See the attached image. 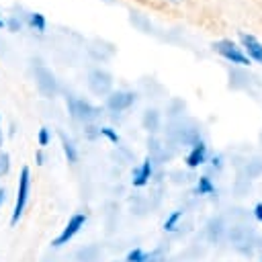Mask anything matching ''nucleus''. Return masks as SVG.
Here are the masks:
<instances>
[{
  "label": "nucleus",
  "mask_w": 262,
  "mask_h": 262,
  "mask_svg": "<svg viewBox=\"0 0 262 262\" xmlns=\"http://www.w3.org/2000/svg\"><path fill=\"white\" fill-rule=\"evenodd\" d=\"M141 123H143V129H147L149 133H156L160 129V113L158 111H145Z\"/></svg>",
  "instance_id": "4468645a"
},
{
  "label": "nucleus",
  "mask_w": 262,
  "mask_h": 262,
  "mask_svg": "<svg viewBox=\"0 0 262 262\" xmlns=\"http://www.w3.org/2000/svg\"><path fill=\"white\" fill-rule=\"evenodd\" d=\"M33 72H35V84H37V90L45 96V98H53L57 94V80L53 76V72L43 66L41 61H33Z\"/></svg>",
  "instance_id": "7ed1b4c3"
},
{
  "label": "nucleus",
  "mask_w": 262,
  "mask_h": 262,
  "mask_svg": "<svg viewBox=\"0 0 262 262\" xmlns=\"http://www.w3.org/2000/svg\"><path fill=\"white\" fill-rule=\"evenodd\" d=\"M35 164H37V166H43V164H45V156H43V151H41V149L35 154Z\"/></svg>",
  "instance_id": "b1692460"
},
{
  "label": "nucleus",
  "mask_w": 262,
  "mask_h": 262,
  "mask_svg": "<svg viewBox=\"0 0 262 262\" xmlns=\"http://www.w3.org/2000/svg\"><path fill=\"white\" fill-rule=\"evenodd\" d=\"M49 141H51V129H49V127H41L39 133H37V143H39L41 147H47Z\"/></svg>",
  "instance_id": "aec40b11"
},
{
  "label": "nucleus",
  "mask_w": 262,
  "mask_h": 262,
  "mask_svg": "<svg viewBox=\"0 0 262 262\" xmlns=\"http://www.w3.org/2000/svg\"><path fill=\"white\" fill-rule=\"evenodd\" d=\"M4 27L10 31V33H18L23 29V20L16 16V14H10L6 20H4Z\"/></svg>",
  "instance_id": "a211bd4d"
},
{
  "label": "nucleus",
  "mask_w": 262,
  "mask_h": 262,
  "mask_svg": "<svg viewBox=\"0 0 262 262\" xmlns=\"http://www.w3.org/2000/svg\"><path fill=\"white\" fill-rule=\"evenodd\" d=\"M4 201H6V188H4V186H0V207L4 205Z\"/></svg>",
  "instance_id": "393cba45"
},
{
  "label": "nucleus",
  "mask_w": 262,
  "mask_h": 262,
  "mask_svg": "<svg viewBox=\"0 0 262 262\" xmlns=\"http://www.w3.org/2000/svg\"><path fill=\"white\" fill-rule=\"evenodd\" d=\"M205 162H207V145H205L203 141H196V143L190 147L188 156H186V166H188V168H199V166H203Z\"/></svg>",
  "instance_id": "9d476101"
},
{
  "label": "nucleus",
  "mask_w": 262,
  "mask_h": 262,
  "mask_svg": "<svg viewBox=\"0 0 262 262\" xmlns=\"http://www.w3.org/2000/svg\"><path fill=\"white\" fill-rule=\"evenodd\" d=\"M254 217L262 223V203H256V207H254Z\"/></svg>",
  "instance_id": "5701e85b"
},
{
  "label": "nucleus",
  "mask_w": 262,
  "mask_h": 262,
  "mask_svg": "<svg viewBox=\"0 0 262 262\" xmlns=\"http://www.w3.org/2000/svg\"><path fill=\"white\" fill-rule=\"evenodd\" d=\"M0 145H2V131H0Z\"/></svg>",
  "instance_id": "cd10ccee"
},
{
  "label": "nucleus",
  "mask_w": 262,
  "mask_h": 262,
  "mask_svg": "<svg viewBox=\"0 0 262 262\" xmlns=\"http://www.w3.org/2000/svg\"><path fill=\"white\" fill-rule=\"evenodd\" d=\"M219 233H221V219H213L209 223V237L211 239H219Z\"/></svg>",
  "instance_id": "4be33fe9"
},
{
  "label": "nucleus",
  "mask_w": 262,
  "mask_h": 262,
  "mask_svg": "<svg viewBox=\"0 0 262 262\" xmlns=\"http://www.w3.org/2000/svg\"><path fill=\"white\" fill-rule=\"evenodd\" d=\"M151 174H154V160H151V158H145V160L133 170V178H131L133 186H137V188L145 186V184L149 182Z\"/></svg>",
  "instance_id": "1a4fd4ad"
},
{
  "label": "nucleus",
  "mask_w": 262,
  "mask_h": 262,
  "mask_svg": "<svg viewBox=\"0 0 262 262\" xmlns=\"http://www.w3.org/2000/svg\"><path fill=\"white\" fill-rule=\"evenodd\" d=\"M59 141H61V149H63L68 162H70V164H76V162H78V149H76V145L72 143V139H70L63 131H59Z\"/></svg>",
  "instance_id": "f8f14e48"
},
{
  "label": "nucleus",
  "mask_w": 262,
  "mask_h": 262,
  "mask_svg": "<svg viewBox=\"0 0 262 262\" xmlns=\"http://www.w3.org/2000/svg\"><path fill=\"white\" fill-rule=\"evenodd\" d=\"M88 88L98 96H106L113 92V76L106 70L94 68L88 74Z\"/></svg>",
  "instance_id": "39448f33"
},
{
  "label": "nucleus",
  "mask_w": 262,
  "mask_h": 262,
  "mask_svg": "<svg viewBox=\"0 0 262 262\" xmlns=\"http://www.w3.org/2000/svg\"><path fill=\"white\" fill-rule=\"evenodd\" d=\"M213 49H215L221 57H225L227 61H231V63H237V66H250V59H248V55L244 53V49H242L237 43H233L231 39L215 41V43H213Z\"/></svg>",
  "instance_id": "20e7f679"
},
{
  "label": "nucleus",
  "mask_w": 262,
  "mask_h": 262,
  "mask_svg": "<svg viewBox=\"0 0 262 262\" xmlns=\"http://www.w3.org/2000/svg\"><path fill=\"white\" fill-rule=\"evenodd\" d=\"M86 219H88L86 213H76V215H72L70 221L66 223V227L61 229V233L51 242V246H53V248H61V246H66V244H68V242H70V239L84 227Z\"/></svg>",
  "instance_id": "0eeeda50"
},
{
  "label": "nucleus",
  "mask_w": 262,
  "mask_h": 262,
  "mask_svg": "<svg viewBox=\"0 0 262 262\" xmlns=\"http://www.w3.org/2000/svg\"><path fill=\"white\" fill-rule=\"evenodd\" d=\"M215 192V184L211 182L209 176H201L196 182V194H213Z\"/></svg>",
  "instance_id": "2eb2a0df"
},
{
  "label": "nucleus",
  "mask_w": 262,
  "mask_h": 262,
  "mask_svg": "<svg viewBox=\"0 0 262 262\" xmlns=\"http://www.w3.org/2000/svg\"><path fill=\"white\" fill-rule=\"evenodd\" d=\"M27 25H29L33 31H37V33H45V29H47V18H45V14H41V12H29V14H27Z\"/></svg>",
  "instance_id": "ddd939ff"
},
{
  "label": "nucleus",
  "mask_w": 262,
  "mask_h": 262,
  "mask_svg": "<svg viewBox=\"0 0 262 262\" xmlns=\"http://www.w3.org/2000/svg\"><path fill=\"white\" fill-rule=\"evenodd\" d=\"M252 235H254V233H252L248 227H244V225H235V227L229 229V239L235 244L237 250H242L244 244H250V237H252Z\"/></svg>",
  "instance_id": "9b49d317"
},
{
  "label": "nucleus",
  "mask_w": 262,
  "mask_h": 262,
  "mask_svg": "<svg viewBox=\"0 0 262 262\" xmlns=\"http://www.w3.org/2000/svg\"><path fill=\"white\" fill-rule=\"evenodd\" d=\"M239 41H242V49L248 55V59L262 63V43L254 35H248V33H239Z\"/></svg>",
  "instance_id": "6e6552de"
},
{
  "label": "nucleus",
  "mask_w": 262,
  "mask_h": 262,
  "mask_svg": "<svg viewBox=\"0 0 262 262\" xmlns=\"http://www.w3.org/2000/svg\"><path fill=\"white\" fill-rule=\"evenodd\" d=\"M29 194H31V168L23 166L18 172V184H16V199H14V207H12V215H10V225H16L27 209L29 203Z\"/></svg>",
  "instance_id": "f257e3e1"
},
{
  "label": "nucleus",
  "mask_w": 262,
  "mask_h": 262,
  "mask_svg": "<svg viewBox=\"0 0 262 262\" xmlns=\"http://www.w3.org/2000/svg\"><path fill=\"white\" fill-rule=\"evenodd\" d=\"M98 135H102V137H106L111 143H119L121 141V137H119V133L113 129V127H100L98 129Z\"/></svg>",
  "instance_id": "6ab92c4d"
},
{
  "label": "nucleus",
  "mask_w": 262,
  "mask_h": 262,
  "mask_svg": "<svg viewBox=\"0 0 262 262\" xmlns=\"http://www.w3.org/2000/svg\"><path fill=\"white\" fill-rule=\"evenodd\" d=\"M66 102H68V113H70V117H72L74 121H78V123L88 125V123H92V121H96V119L100 117V108L94 106L92 102L84 100V98L68 96Z\"/></svg>",
  "instance_id": "f03ea898"
},
{
  "label": "nucleus",
  "mask_w": 262,
  "mask_h": 262,
  "mask_svg": "<svg viewBox=\"0 0 262 262\" xmlns=\"http://www.w3.org/2000/svg\"><path fill=\"white\" fill-rule=\"evenodd\" d=\"M133 104H135V92L131 90H113L111 94H106V100H104V106L111 113H123Z\"/></svg>",
  "instance_id": "423d86ee"
},
{
  "label": "nucleus",
  "mask_w": 262,
  "mask_h": 262,
  "mask_svg": "<svg viewBox=\"0 0 262 262\" xmlns=\"http://www.w3.org/2000/svg\"><path fill=\"white\" fill-rule=\"evenodd\" d=\"M10 172V156L6 151H0V178Z\"/></svg>",
  "instance_id": "412c9836"
},
{
  "label": "nucleus",
  "mask_w": 262,
  "mask_h": 262,
  "mask_svg": "<svg viewBox=\"0 0 262 262\" xmlns=\"http://www.w3.org/2000/svg\"><path fill=\"white\" fill-rule=\"evenodd\" d=\"M260 262H262V260H260Z\"/></svg>",
  "instance_id": "c85d7f7f"
},
{
  "label": "nucleus",
  "mask_w": 262,
  "mask_h": 262,
  "mask_svg": "<svg viewBox=\"0 0 262 262\" xmlns=\"http://www.w3.org/2000/svg\"><path fill=\"white\" fill-rule=\"evenodd\" d=\"M125 262H149V254H145L141 248H135L127 254Z\"/></svg>",
  "instance_id": "dca6fc26"
},
{
  "label": "nucleus",
  "mask_w": 262,
  "mask_h": 262,
  "mask_svg": "<svg viewBox=\"0 0 262 262\" xmlns=\"http://www.w3.org/2000/svg\"><path fill=\"white\" fill-rule=\"evenodd\" d=\"M213 168H217V170L221 168V156H215L213 158Z\"/></svg>",
  "instance_id": "a878e982"
},
{
  "label": "nucleus",
  "mask_w": 262,
  "mask_h": 262,
  "mask_svg": "<svg viewBox=\"0 0 262 262\" xmlns=\"http://www.w3.org/2000/svg\"><path fill=\"white\" fill-rule=\"evenodd\" d=\"M0 29H4V18L0 16Z\"/></svg>",
  "instance_id": "bb28decb"
},
{
  "label": "nucleus",
  "mask_w": 262,
  "mask_h": 262,
  "mask_svg": "<svg viewBox=\"0 0 262 262\" xmlns=\"http://www.w3.org/2000/svg\"><path fill=\"white\" fill-rule=\"evenodd\" d=\"M180 217H182V209L172 211V213H170V217L164 221V229H166V231H174V229H176V225H178V221H180Z\"/></svg>",
  "instance_id": "f3484780"
}]
</instances>
